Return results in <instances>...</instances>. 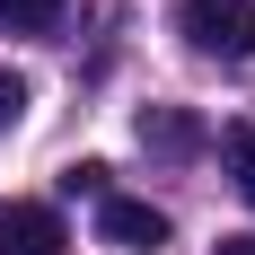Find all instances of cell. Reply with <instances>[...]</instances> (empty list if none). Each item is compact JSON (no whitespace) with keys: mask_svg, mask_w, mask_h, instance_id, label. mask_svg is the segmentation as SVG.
Here are the masks:
<instances>
[{"mask_svg":"<svg viewBox=\"0 0 255 255\" xmlns=\"http://www.w3.org/2000/svg\"><path fill=\"white\" fill-rule=\"evenodd\" d=\"M18 115H26V79H18V71H0V132L18 124Z\"/></svg>","mask_w":255,"mask_h":255,"instance_id":"obj_8","label":"cell"},{"mask_svg":"<svg viewBox=\"0 0 255 255\" xmlns=\"http://www.w3.org/2000/svg\"><path fill=\"white\" fill-rule=\"evenodd\" d=\"M220 158H229V185L255 203V115H238V124L220 132Z\"/></svg>","mask_w":255,"mask_h":255,"instance_id":"obj_5","label":"cell"},{"mask_svg":"<svg viewBox=\"0 0 255 255\" xmlns=\"http://www.w3.org/2000/svg\"><path fill=\"white\" fill-rule=\"evenodd\" d=\"M211 255H255V238H220V247H211Z\"/></svg>","mask_w":255,"mask_h":255,"instance_id":"obj_9","label":"cell"},{"mask_svg":"<svg viewBox=\"0 0 255 255\" xmlns=\"http://www.w3.org/2000/svg\"><path fill=\"white\" fill-rule=\"evenodd\" d=\"M0 255H71V229L53 203H0Z\"/></svg>","mask_w":255,"mask_h":255,"instance_id":"obj_3","label":"cell"},{"mask_svg":"<svg viewBox=\"0 0 255 255\" xmlns=\"http://www.w3.org/2000/svg\"><path fill=\"white\" fill-rule=\"evenodd\" d=\"M62 194H97V203H106V194H115V185H106V167H97V158H79L71 176H62Z\"/></svg>","mask_w":255,"mask_h":255,"instance_id":"obj_7","label":"cell"},{"mask_svg":"<svg viewBox=\"0 0 255 255\" xmlns=\"http://www.w3.org/2000/svg\"><path fill=\"white\" fill-rule=\"evenodd\" d=\"M97 238L124 247V255H158V247H167V211L141 203V194H106V203H97Z\"/></svg>","mask_w":255,"mask_h":255,"instance_id":"obj_2","label":"cell"},{"mask_svg":"<svg viewBox=\"0 0 255 255\" xmlns=\"http://www.w3.org/2000/svg\"><path fill=\"white\" fill-rule=\"evenodd\" d=\"M62 18V0H0V35H44Z\"/></svg>","mask_w":255,"mask_h":255,"instance_id":"obj_6","label":"cell"},{"mask_svg":"<svg viewBox=\"0 0 255 255\" xmlns=\"http://www.w3.org/2000/svg\"><path fill=\"white\" fill-rule=\"evenodd\" d=\"M194 141H203V124L176 115V106H150L141 115V150H194Z\"/></svg>","mask_w":255,"mask_h":255,"instance_id":"obj_4","label":"cell"},{"mask_svg":"<svg viewBox=\"0 0 255 255\" xmlns=\"http://www.w3.org/2000/svg\"><path fill=\"white\" fill-rule=\"evenodd\" d=\"M176 26H185V44L203 53V62L255 71V0H185Z\"/></svg>","mask_w":255,"mask_h":255,"instance_id":"obj_1","label":"cell"}]
</instances>
